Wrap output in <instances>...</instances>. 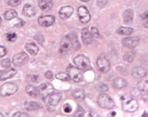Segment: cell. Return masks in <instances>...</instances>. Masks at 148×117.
Segmentation results:
<instances>
[{
	"mask_svg": "<svg viewBox=\"0 0 148 117\" xmlns=\"http://www.w3.org/2000/svg\"><path fill=\"white\" fill-rule=\"evenodd\" d=\"M80 1H84V2H87V1H90V0H80Z\"/></svg>",
	"mask_w": 148,
	"mask_h": 117,
	"instance_id": "cell-45",
	"label": "cell"
},
{
	"mask_svg": "<svg viewBox=\"0 0 148 117\" xmlns=\"http://www.w3.org/2000/svg\"><path fill=\"white\" fill-rule=\"evenodd\" d=\"M38 93H39L41 98L45 100L46 99L54 92V88L50 83L45 82L41 84L38 89Z\"/></svg>",
	"mask_w": 148,
	"mask_h": 117,
	"instance_id": "cell-4",
	"label": "cell"
},
{
	"mask_svg": "<svg viewBox=\"0 0 148 117\" xmlns=\"http://www.w3.org/2000/svg\"><path fill=\"white\" fill-rule=\"evenodd\" d=\"M146 70L142 67H133L132 70V75L136 79H140L144 77L146 75Z\"/></svg>",
	"mask_w": 148,
	"mask_h": 117,
	"instance_id": "cell-15",
	"label": "cell"
},
{
	"mask_svg": "<svg viewBox=\"0 0 148 117\" xmlns=\"http://www.w3.org/2000/svg\"><path fill=\"white\" fill-rule=\"evenodd\" d=\"M127 83L126 81L121 77H118L114 80L113 85L117 89H122L126 86Z\"/></svg>",
	"mask_w": 148,
	"mask_h": 117,
	"instance_id": "cell-23",
	"label": "cell"
},
{
	"mask_svg": "<svg viewBox=\"0 0 148 117\" xmlns=\"http://www.w3.org/2000/svg\"><path fill=\"white\" fill-rule=\"evenodd\" d=\"M73 47V43L69 35L62 39L59 46V53L61 54H66L71 51Z\"/></svg>",
	"mask_w": 148,
	"mask_h": 117,
	"instance_id": "cell-7",
	"label": "cell"
},
{
	"mask_svg": "<svg viewBox=\"0 0 148 117\" xmlns=\"http://www.w3.org/2000/svg\"><path fill=\"white\" fill-rule=\"evenodd\" d=\"M84 115V109L78 106L77 110L76 111L75 115H74V116H78V117H81V116H83Z\"/></svg>",
	"mask_w": 148,
	"mask_h": 117,
	"instance_id": "cell-33",
	"label": "cell"
},
{
	"mask_svg": "<svg viewBox=\"0 0 148 117\" xmlns=\"http://www.w3.org/2000/svg\"><path fill=\"white\" fill-rule=\"evenodd\" d=\"M73 12V8L69 6H64L59 11V15L62 19H66L69 18Z\"/></svg>",
	"mask_w": 148,
	"mask_h": 117,
	"instance_id": "cell-13",
	"label": "cell"
},
{
	"mask_svg": "<svg viewBox=\"0 0 148 117\" xmlns=\"http://www.w3.org/2000/svg\"><path fill=\"white\" fill-rule=\"evenodd\" d=\"M41 108L39 103L36 102H30L26 103V109L27 111H32L33 110H38Z\"/></svg>",
	"mask_w": 148,
	"mask_h": 117,
	"instance_id": "cell-24",
	"label": "cell"
},
{
	"mask_svg": "<svg viewBox=\"0 0 148 117\" xmlns=\"http://www.w3.org/2000/svg\"><path fill=\"white\" fill-rule=\"evenodd\" d=\"M7 54V49L3 47L0 46V58L3 57Z\"/></svg>",
	"mask_w": 148,
	"mask_h": 117,
	"instance_id": "cell-39",
	"label": "cell"
},
{
	"mask_svg": "<svg viewBox=\"0 0 148 117\" xmlns=\"http://www.w3.org/2000/svg\"><path fill=\"white\" fill-rule=\"evenodd\" d=\"M17 73V70L14 69L1 71L0 70V81H4L14 77Z\"/></svg>",
	"mask_w": 148,
	"mask_h": 117,
	"instance_id": "cell-14",
	"label": "cell"
},
{
	"mask_svg": "<svg viewBox=\"0 0 148 117\" xmlns=\"http://www.w3.org/2000/svg\"><path fill=\"white\" fill-rule=\"evenodd\" d=\"M20 116H29V115L26 113H21Z\"/></svg>",
	"mask_w": 148,
	"mask_h": 117,
	"instance_id": "cell-44",
	"label": "cell"
},
{
	"mask_svg": "<svg viewBox=\"0 0 148 117\" xmlns=\"http://www.w3.org/2000/svg\"><path fill=\"white\" fill-rule=\"evenodd\" d=\"M132 94L133 96L138 98L141 95V92L138 89V88H133L132 90Z\"/></svg>",
	"mask_w": 148,
	"mask_h": 117,
	"instance_id": "cell-37",
	"label": "cell"
},
{
	"mask_svg": "<svg viewBox=\"0 0 148 117\" xmlns=\"http://www.w3.org/2000/svg\"><path fill=\"white\" fill-rule=\"evenodd\" d=\"M107 0H97V5L100 8H102L104 7L107 4Z\"/></svg>",
	"mask_w": 148,
	"mask_h": 117,
	"instance_id": "cell-36",
	"label": "cell"
},
{
	"mask_svg": "<svg viewBox=\"0 0 148 117\" xmlns=\"http://www.w3.org/2000/svg\"><path fill=\"white\" fill-rule=\"evenodd\" d=\"M138 88L141 92H147L148 83L147 80H141L138 83Z\"/></svg>",
	"mask_w": 148,
	"mask_h": 117,
	"instance_id": "cell-27",
	"label": "cell"
},
{
	"mask_svg": "<svg viewBox=\"0 0 148 117\" xmlns=\"http://www.w3.org/2000/svg\"><path fill=\"white\" fill-rule=\"evenodd\" d=\"M97 103L101 108L108 109H112L115 105L113 99L106 93H102L98 96Z\"/></svg>",
	"mask_w": 148,
	"mask_h": 117,
	"instance_id": "cell-3",
	"label": "cell"
},
{
	"mask_svg": "<svg viewBox=\"0 0 148 117\" xmlns=\"http://www.w3.org/2000/svg\"><path fill=\"white\" fill-rule=\"evenodd\" d=\"M97 89L100 92H106L108 90V86L104 83H100L97 86Z\"/></svg>",
	"mask_w": 148,
	"mask_h": 117,
	"instance_id": "cell-34",
	"label": "cell"
},
{
	"mask_svg": "<svg viewBox=\"0 0 148 117\" xmlns=\"http://www.w3.org/2000/svg\"><path fill=\"white\" fill-rule=\"evenodd\" d=\"M25 48L26 49V50L29 52V53L33 55H36L38 53L39 48V47L37 46L35 44L30 42V43H27L26 46Z\"/></svg>",
	"mask_w": 148,
	"mask_h": 117,
	"instance_id": "cell-21",
	"label": "cell"
},
{
	"mask_svg": "<svg viewBox=\"0 0 148 117\" xmlns=\"http://www.w3.org/2000/svg\"><path fill=\"white\" fill-rule=\"evenodd\" d=\"M92 36L88 29L84 28L81 32V38L83 42L86 45H89L92 42Z\"/></svg>",
	"mask_w": 148,
	"mask_h": 117,
	"instance_id": "cell-16",
	"label": "cell"
},
{
	"mask_svg": "<svg viewBox=\"0 0 148 117\" xmlns=\"http://www.w3.org/2000/svg\"><path fill=\"white\" fill-rule=\"evenodd\" d=\"M6 38L9 42H14L17 39V36L15 33H9L7 34Z\"/></svg>",
	"mask_w": 148,
	"mask_h": 117,
	"instance_id": "cell-32",
	"label": "cell"
},
{
	"mask_svg": "<svg viewBox=\"0 0 148 117\" xmlns=\"http://www.w3.org/2000/svg\"><path fill=\"white\" fill-rule=\"evenodd\" d=\"M78 14L79 20L82 23H87L91 19V15L88 9L85 7L81 6L78 9Z\"/></svg>",
	"mask_w": 148,
	"mask_h": 117,
	"instance_id": "cell-9",
	"label": "cell"
},
{
	"mask_svg": "<svg viewBox=\"0 0 148 117\" xmlns=\"http://www.w3.org/2000/svg\"><path fill=\"white\" fill-rule=\"evenodd\" d=\"M36 13V11L35 8L29 4H27L24 6L23 9V14L27 17H32L34 16Z\"/></svg>",
	"mask_w": 148,
	"mask_h": 117,
	"instance_id": "cell-17",
	"label": "cell"
},
{
	"mask_svg": "<svg viewBox=\"0 0 148 117\" xmlns=\"http://www.w3.org/2000/svg\"><path fill=\"white\" fill-rule=\"evenodd\" d=\"M97 64L98 69L103 73H107L110 69V62L104 56H101L98 58L97 61Z\"/></svg>",
	"mask_w": 148,
	"mask_h": 117,
	"instance_id": "cell-10",
	"label": "cell"
},
{
	"mask_svg": "<svg viewBox=\"0 0 148 117\" xmlns=\"http://www.w3.org/2000/svg\"><path fill=\"white\" fill-rule=\"evenodd\" d=\"M20 114H21V112H16V113H15V114H14L13 115V116H20Z\"/></svg>",
	"mask_w": 148,
	"mask_h": 117,
	"instance_id": "cell-43",
	"label": "cell"
},
{
	"mask_svg": "<svg viewBox=\"0 0 148 117\" xmlns=\"http://www.w3.org/2000/svg\"><path fill=\"white\" fill-rule=\"evenodd\" d=\"M91 33L92 36H94V37H100L99 32H98V29H97V28H91Z\"/></svg>",
	"mask_w": 148,
	"mask_h": 117,
	"instance_id": "cell-38",
	"label": "cell"
},
{
	"mask_svg": "<svg viewBox=\"0 0 148 117\" xmlns=\"http://www.w3.org/2000/svg\"><path fill=\"white\" fill-rule=\"evenodd\" d=\"M76 66L82 71H87L91 69V66L89 58L84 55H79L73 60Z\"/></svg>",
	"mask_w": 148,
	"mask_h": 117,
	"instance_id": "cell-2",
	"label": "cell"
},
{
	"mask_svg": "<svg viewBox=\"0 0 148 117\" xmlns=\"http://www.w3.org/2000/svg\"><path fill=\"white\" fill-rule=\"evenodd\" d=\"M17 12L16 10H10L8 11H7L5 15H4V17H5V19L7 20H11L12 19H13L16 17H17Z\"/></svg>",
	"mask_w": 148,
	"mask_h": 117,
	"instance_id": "cell-26",
	"label": "cell"
},
{
	"mask_svg": "<svg viewBox=\"0 0 148 117\" xmlns=\"http://www.w3.org/2000/svg\"><path fill=\"white\" fill-rule=\"evenodd\" d=\"M55 76L58 79H59L62 81H68L70 79V78L68 76V74H66L63 72H60L57 73Z\"/></svg>",
	"mask_w": 148,
	"mask_h": 117,
	"instance_id": "cell-30",
	"label": "cell"
},
{
	"mask_svg": "<svg viewBox=\"0 0 148 117\" xmlns=\"http://www.w3.org/2000/svg\"><path fill=\"white\" fill-rule=\"evenodd\" d=\"M29 60V56L25 53H20L14 56L13 63L16 67H21L25 65Z\"/></svg>",
	"mask_w": 148,
	"mask_h": 117,
	"instance_id": "cell-8",
	"label": "cell"
},
{
	"mask_svg": "<svg viewBox=\"0 0 148 117\" xmlns=\"http://www.w3.org/2000/svg\"><path fill=\"white\" fill-rule=\"evenodd\" d=\"M64 110L66 113H70L72 111V108L69 104H66L64 107Z\"/></svg>",
	"mask_w": 148,
	"mask_h": 117,
	"instance_id": "cell-40",
	"label": "cell"
},
{
	"mask_svg": "<svg viewBox=\"0 0 148 117\" xmlns=\"http://www.w3.org/2000/svg\"><path fill=\"white\" fill-rule=\"evenodd\" d=\"M45 75L47 79H52L53 77V73L52 71H47Z\"/></svg>",
	"mask_w": 148,
	"mask_h": 117,
	"instance_id": "cell-41",
	"label": "cell"
},
{
	"mask_svg": "<svg viewBox=\"0 0 148 117\" xmlns=\"http://www.w3.org/2000/svg\"><path fill=\"white\" fill-rule=\"evenodd\" d=\"M116 112H113V114H112V115H113V116H115V115H116Z\"/></svg>",
	"mask_w": 148,
	"mask_h": 117,
	"instance_id": "cell-47",
	"label": "cell"
},
{
	"mask_svg": "<svg viewBox=\"0 0 148 117\" xmlns=\"http://www.w3.org/2000/svg\"><path fill=\"white\" fill-rule=\"evenodd\" d=\"M55 21V19L52 16H43L38 19L39 24L43 27H49L52 25Z\"/></svg>",
	"mask_w": 148,
	"mask_h": 117,
	"instance_id": "cell-12",
	"label": "cell"
},
{
	"mask_svg": "<svg viewBox=\"0 0 148 117\" xmlns=\"http://www.w3.org/2000/svg\"><path fill=\"white\" fill-rule=\"evenodd\" d=\"M18 86L13 83H7L4 84L0 88V95L2 97H6L12 95L17 92Z\"/></svg>",
	"mask_w": 148,
	"mask_h": 117,
	"instance_id": "cell-5",
	"label": "cell"
},
{
	"mask_svg": "<svg viewBox=\"0 0 148 117\" xmlns=\"http://www.w3.org/2000/svg\"><path fill=\"white\" fill-rule=\"evenodd\" d=\"M50 96H51L49 98L48 104H49V105H51L52 106L55 107L56 105H58V103L60 102V100L62 99L61 93H55V94L52 93Z\"/></svg>",
	"mask_w": 148,
	"mask_h": 117,
	"instance_id": "cell-19",
	"label": "cell"
},
{
	"mask_svg": "<svg viewBox=\"0 0 148 117\" xmlns=\"http://www.w3.org/2000/svg\"><path fill=\"white\" fill-rule=\"evenodd\" d=\"M133 32V29L127 27H121L118 30V33L123 36H129L131 35Z\"/></svg>",
	"mask_w": 148,
	"mask_h": 117,
	"instance_id": "cell-28",
	"label": "cell"
},
{
	"mask_svg": "<svg viewBox=\"0 0 148 117\" xmlns=\"http://www.w3.org/2000/svg\"><path fill=\"white\" fill-rule=\"evenodd\" d=\"M67 74L69 77L70 79L73 81L79 83L83 79V74L79 69L78 67L69 66L67 68Z\"/></svg>",
	"mask_w": 148,
	"mask_h": 117,
	"instance_id": "cell-6",
	"label": "cell"
},
{
	"mask_svg": "<svg viewBox=\"0 0 148 117\" xmlns=\"http://www.w3.org/2000/svg\"><path fill=\"white\" fill-rule=\"evenodd\" d=\"M140 39L138 37H128L125 38L122 41L123 45L130 49H133L136 47L139 43Z\"/></svg>",
	"mask_w": 148,
	"mask_h": 117,
	"instance_id": "cell-11",
	"label": "cell"
},
{
	"mask_svg": "<svg viewBox=\"0 0 148 117\" xmlns=\"http://www.w3.org/2000/svg\"><path fill=\"white\" fill-rule=\"evenodd\" d=\"M38 75H33V77H32V82H36V80H37V79H38Z\"/></svg>",
	"mask_w": 148,
	"mask_h": 117,
	"instance_id": "cell-42",
	"label": "cell"
},
{
	"mask_svg": "<svg viewBox=\"0 0 148 117\" xmlns=\"http://www.w3.org/2000/svg\"><path fill=\"white\" fill-rule=\"evenodd\" d=\"M40 8L45 11L51 10L53 7L52 0H40L39 2Z\"/></svg>",
	"mask_w": 148,
	"mask_h": 117,
	"instance_id": "cell-18",
	"label": "cell"
},
{
	"mask_svg": "<svg viewBox=\"0 0 148 117\" xmlns=\"http://www.w3.org/2000/svg\"><path fill=\"white\" fill-rule=\"evenodd\" d=\"M133 16L134 13L132 10L127 9L125 10L123 14V18H124V21L127 24L131 23L133 20Z\"/></svg>",
	"mask_w": 148,
	"mask_h": 117,
	"instance_id": "cell-22",
	"label": "cell"
},
{
	"mask_svg": "<svg viewBox=\"0 0 148 117\" xmlns=\"http://www.w3.org/2000/svg\"><path fill=\"white\" fill-rule=\"evenodd\" d=\"M26 91L28 95L32 97H36L38 94V90L32 85H29L26 88Z\"/></svg>",
	"mask_w": 148,
	"mask_h": 117,
	"instance_id": "cell-25",
	"label": "cell"
},
{
	"mask_svg": "<svg viewBox=\"0 0 148 117\" xmlns=\"http://www.w3.org/2000/svg\"><path fill=\"white\" fill-rule=\"evenodd\" d=\"M5 3L12 7H16L20 4L21 0H5Z\"/></svg>",
	"mask_w": 148,
	"mask_h": 117,
	"instance_id": "cell-31",
	"label": "cell"
},
{
	"mask_svg": "<svg viewBox=\"0 0 148 117\" xmlns=\"http://www.w3.org/2000/svg\"><path fill=\"white\" fill-rule=\"evenodd\" d=\"M0 116H1V117H3V116H4V115H3V114H0Z\"/></svg>",
	"mask_w": 148,
	"mask_h": 117,
	"instance_id": "cell-48",
	"label": "cell"
},
{
	"mask_svg": "<svg viewBox=\"0 0 148 117\" xmlns=\"http://www.w3.org/2000/svg\"><path fill=\"white\" fill-rule=\"evenodd\" d=\"M72 95L74 98L79 102H82L85 99L84 91L81 89H77L73 91Z\"/></svg>",
	"mask_w": 148,
	"mask_h": 117,
	"instance_id": "cell-20",
	"label": "cell"
},
{
	"mask_svg": "<svg viewBox=\"0 0 148 117\" xmlns=\"http://www.w3.org/2000/svg\"><path fill=\"white\" fill-rule=\"evenodd\" d=\"M1 23H2V19H1V17H0V26H1Z\"/></svg>",
	"mask_w": 148,
	"mask_h": 117,
	"instance_id": "cell-46",
	"label": "cell"
},
{
	"mask_svg": "<svg viewBox=\"0 0 148 117\" xmlns=\"http://www.w3.org/2000/svg\"><path fill=\"white\" fill-rule=\"evenodd\" d=\"M1 66L4 68H9L11 66V61L9 59H5L1 61Z\"/></svg>",
	"mask_w": 148,
	"mask_h": 117,
	"instance_id": "cell-35",
	"label": "cell"
},
{
	"mask_svg": "<svg viewBox=\"0 0 148 117\" xmlns=\"http://www.w3.org/2000/svg\"><path fill=\"white\" fill-rule=\"evenodd\" d=\"M122 107L126 112H134L139 108V105L137 101L131 97L125 96H122Z\"/></svg>",
	"mask_w": 148,
	"mask_h": 117,
	"instance_id": "cell-1",
	"label": "cell"
},
{
	"mask_svg": "<svg viewBox=\"0 0 148 117\" xmlns=\"http://www.w3.org/2000/svg\"><path fill=\"white\" fill-rule=\"evenodd\" d=\"M135 55H136V54L133 51L127 52L125 54L124 56H123V60H124L125 61L127 62H132L135 57Z\"/></svg>",
	"mask_w": 148,
	"mask_h": 117,
	"instance_id": "cell-29",
	"label": "cell"
}]
</instances>
